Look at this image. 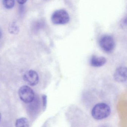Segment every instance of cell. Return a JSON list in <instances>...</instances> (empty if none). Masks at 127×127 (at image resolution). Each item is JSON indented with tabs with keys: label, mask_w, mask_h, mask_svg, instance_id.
Listing matches in <instances>:
<instances>
[{
	"label": "cell",
	"mask_w": 127,
	"mask_h": 127,
	"mask_svg": "<svg viewBox=\"0 0 127 127\" xmlns=\"http://www.w3.org/2000/svg\"><path fill=\"white\" fill-rule=\"evenodd\" d=\"M110 113V108L109 105L104 103L96 104L91 111V115L93 117L98 120L108 117Z\"/></svg>",
	"instance_id": "1"
},
{
	"label": "cell",
	"mask_w": 127,
	"mask_h": 127,
	"mask_svg": "<svg viewBox=\"0 0 127 127\" xmlns=\"http://www.w3.org/2000/svg\"><path fill=\"white\" fill-rule=\"evenodd\" d=\"M52 21L56 25L65 24L69 22L70 18L69 14L63 9L57 10L52 15Z\"/></svg>",
	"instance_id": "2"
},
{
	"label": "cell",
	"mask_w": 127,
	"mask_h": 127,
	"mask_svg": "<svg viewBox=\"0 0 127 127\" xmlns=\"http://www.w3.org/2000/svg\"><path fill=\"white\" fill-rule=\"evenodd\" d=\"M21 99L26 103H30L34 101L35 95L33 90L29 86H23L18 91Z\"/></svg>",
	"instance_id": "3"
},
{
	"label": "cell",
	"mask_w": 127,
	"mask_h": 127,
	"mask_svg": "<svg viewBox=\"0 0 127 127\" xmlns=\"http://www.w3.org/2000/svg\"><path fill=\"white\" fill-rule=\"evenodd\" d=\"M102 49L106 52H111L115 47V43L111 36L105 35L101 37L99 42Z\"/></svg>",
	"instance_id": "4"
},
{
	"label": "cell",
	"mask_w": 127,
	"mask_h": 127,
	"mask_svg": "<svg viewBox=\"0 0 127 127\" xmlns=\"http://www.w3.org/2000/svg\"><path fill=\"white\" fill-rule=\"evenodd\" d=\"M24 81L29 85L32 86L37 85L39 82V76L37 72L32 70H30L25 73L24 75Z\"/></svg>",
	"instance_id": "5"
},
{
	"label": "cell",
	"mask_w": 127,
	"mask_h": 127,
	"mask_svg": "<svg viewBox=\"0 0 127 127\" xmlns=\"http://www.w3.org/2000/svg\"><path fill=\"white\" fill-rule=\"evenodd\" d=\"M115 81L120 83L125 82L127 80V68L126 67L120 66L115 70L114 75Z\"/></svg>",
	"instance_id": "6"
},
{
	"label": "cell",
	"mask_w": 127,
	"mask_h": 127,
	"mask_svg": "<svg viewBox=\"0 0 127 127\" xmlns=\"http://www.w3.org/2000/svg\"><path fill=\"white\" fill-rule=\"evenodd\" d=\"M106 62L107 60L104 57L93 56L90 60V64L92 66L98 67L103 66Z\"/></svg>",
	"instance_id": "7"
},
{
	"label": "cell",
	"mask_w": 127,
	"mask_h": 127,
	"mask_svg": "<svg viewBox=\"0 0 127 127\" xmlns=\"http://www.w3.org/2000/svg\"><path fill=\"white\" fill-rule=\"evenodd\" d=\"M9 32L12 34L16 35L19 33L20 28L15 22H12L9 24L8 27Z\"/></svg>",
	"instance_id": "8"
},
{
	"label": "cell",
	"mask_w": 127,
	"mask_h": 127,
	"mask_svg": "<svg viewBox=\"0 0 127 127\" xmlns=\"http://www.w3.org/2000/svg\"><path fill=\"white\" fill-rule=\"evenodd\" d=\"M16 127H29V123L28 120L26 118L23 117L17 120L15 123Z\"/></svg>",
	"instance_id": "9"
},
{
	"label": "cell",
	"mask_w": 127,
	"mask_h": 127,
	"mask_svg": "<svg viewBox=\"0 0 127 127\" xmlns=\"http://www.w3.org/2000/svg\"><path fill=\"white\" fill-rule=\"evenodd\" d=\"M3 6L7 9L12 8L15 4V0H2Z\"/></svg>",
	"instance_id": "10"
},
{
	"label": "cell",
	"mask_w": 127,
	"mask_h": 127,
	"mask_svg": "<svg viewBox=\"0 0 127 127\" xmlns=\"http://www.w3.org/2000/svg\"><path fill=\"white\" fill-rule=\"evenodd\" d=\"M43 98V106L44 109H45L46 107L47 104V96L45 95H43L42 96Z\"/></svg>",
	"instance_id": "11"
},
{
	"label": "cell",
	"mask_w": 127,
	"mask_h": 127,
	"mask_svg": "<svg viewBox=\"0 0 127 127\" xmlns=\"http://www.w3.org/2000/svg\"><path fill=\"white\" fill-rule=\"evenodd\" d=\"M27 0H17L18 2L21 5H23L24 4L26 3Z\"/></svg>",
	"instance_id": "12"
},
{
	"label": "cell",
	"mask_w": 127,
	"mask_h": 127,
	"mask_svg": "<svg viewBox=\"0 0 127 127\" xmlns=\"http://www.w3.org/2000/svg\"><path fill=\"white\" fill-rule=\"evenodd\" d=\"M2 32H1V30L0 29V39L1 38V37H2Z\"/></svg>",
	"instance_id": "13"
},
{
	"label": "cell",
	"mask_w": 127,
	"mask_h": 127,
	"mask_svg": "<svg viewBox=\"0 0 127 127\" xmlns=\"http://www.w3.org/2000/svg\"><path fill=\"white\" fill-rule=\"evenodd\" d=\"M1 114L0 113V121H1Z\"/></svg>",
	"instance_id": "14"
}]
</instances>
